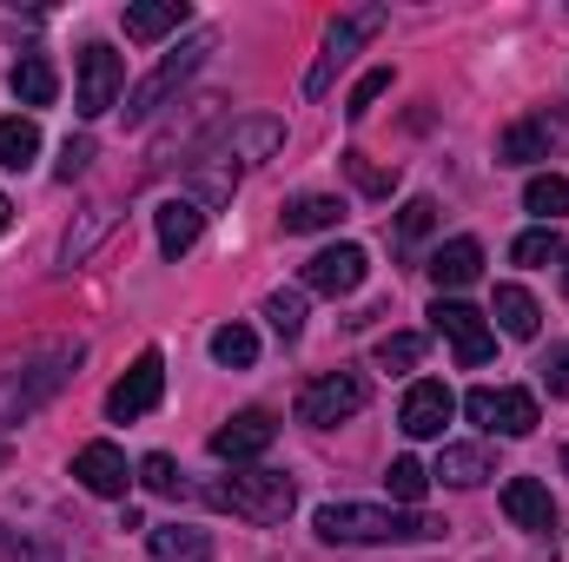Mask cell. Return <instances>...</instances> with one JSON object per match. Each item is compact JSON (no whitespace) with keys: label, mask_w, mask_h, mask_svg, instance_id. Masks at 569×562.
I'll list each match as a JSON object with an SVG mask.
<instances>
[{"label":"cell","mask_w":569,"mask_h":562,"mask_svg":"<svg viewBox=\"0 0 569 562\" xmlns=\"http://www.w3.org/2000/svg\"><path fill=\"white\" fill-rule=\"evenodd\" d=\"M311 530L325 543H437L443 523L425 516V510H378V503H325L311 516Z\"/></svg>","instance_id":"obj_1"},{"label":"cell","mask_w":569,"mask_h":562,"mask_svg":"<svg viewBox=\"0 0 569 562\" xmlns=\"http://www.w3.org/2000/svg\"><path fill=\"white\" fill-rule=\"evenodd\" d=\"M80 358H87V344L73 338V344H47V351H33L27 364L0 371V430H13V423L33 418L40 404H53V398L67 391V378L80 371Z\"/></svg>","instance_id":"obj_2"},{"label":"cell","mask_w":569,"mask_h":562,"mask_svg":"<svg viewBox=\"0 0 569 562\" xmlns=\"http://www.w3.org/2000/svg\"><path fill=\"white\" fill-rule=\"evenodd\" d=\"M212 47H219V33H212V27H192V33H186V40H179V47L146 73L140 87L127 93V127H146V120H152V113H159V107H166V100L199 73V67H206V53H212Z\"/></svg>","instance_id":"obj_3"},{"label":"cell","mask_w":569,"mask_h":562,"mask_svg":"<svg viewBox=\"0 0 569 562\" xmlns=\"http://www.w3.org/2000/svg\"><path fill=\"white\" fill-rule=\"evenodd\" d=\"M206 503L212 510H232L246 523H284L291 503H298V490H291V476H279V470H232L226 483L206 490Z\"/></svg>","instance_id":"obj_4"},{"label":"cell","mask_w":569,"mask_h":562,"mask_svg":"<svg viewBox=\"0 0 569 562\" xmlns=\"http://www.w3.org/2000/svg\"><path fill=\"white\" fill-rule=\"evenodd\" d=\"M279 145H284V120L279 113H239L232 127H219V140L206 145L199 159L239 172V165H266V159H279Z\"/></svg>","instance_id":"obj_5"},{"label":"cell","mask_w":569,"mask_h":562,"mask_svg":"<svg viewBox=\"0 0 569 562\" xmlns=\"http://www.w3.org/2000/svg\"><path fill=\"white\" fill-rule=\"evenodd\" d=\"M371 404V384H365V371H325V378H311L305 391H298V423H311V430H331V423L358 418Z\"/></svg>","instance_id":"obj_6"},{"label":"cell","mask_w":569,"mask_h":562,"mask_svg":"<svg viewBox=\"0 0 569 562\" xmlns=\"http://www.w3.org/2000/svg\"><path fill=\"white\" fill-rule=\"evenodd\" d=\"M430 331H437V338H450V351H457V364H463V371L490 364V351H497V331H490V324H483V311H477V304H463V298H437V304H430Z\"/></svg>","instance_id":"obj_7"},{"label":"cell","mask_w":569,"mask_h":562,"mask_svg":"<svg viewBox=\"0 0 569 562\" xmlns=\"http://www.w3.org/2000/svg\"><path fill=\"white\" fill-rule=\"evenodd\" d=\"M120 87H127V60H120L107 40L80 47V93H73V107H80L87 120H100V113L120 107Z\"/></svg>","instance_id":"obj_8"},{"label":"cell","mask_w":569,"mask_h":562,"mask_svg":"<svg viewBox=\"0 0 569 562\" xmlns=\"http://www.w3.org/2000/svg\"><path fill=\"white\" fill-rule=\"evenodd\" d=\"M378 27H385V7H358V13H338V20H331V33H325V53H318V67L305 73V93L318 100V93L331 87V73H338V67L358 53V40H365V33H378Z\"/></svg>","instance_id":"obj_9"},{"label":"cell","mask_w":569,"mask_h":562,"mask_svg":"<svg viewBox=\"0 0 569 562\" xmlns=\"http://www.w3.org/2000/svg\"><path fill=\"white\" fill-rule=\"evenodd\" d=\"M159 398H166V358L146 344L140 358H133V371L107 391V418L133 423V418H146V411H159Z\"/></svg>","instance_id":"obj_10"},{"label":"cell","mask_w":569,"mask_h":562,"mask_svg":"<svg viewBox=\"0 0 569 562\" xmlns=\"http://www.w3.org/2000/svg\"><path fill=\"white\" fill-rule=\"evenodd\" d=\"M365 279H371V252H365V245H325V252L305 259V291L351 298Z\"/></svg>","instance_id":"obj_11"},{"label":"cell","mask_w":569,"mask_h":562,"mask_svg":"<svg viewBox=\"0 0 569 562\" xmlns=\"http://www.w3.org/2000/svg\"><path fill=\"white\" fill-rule=\"evenodd\" d=\"M463 418L483 423V430H503V436H530L537 430V398L530 391H470L463 398Z\"/></svg>","instance_id":"obj_12"},{"label":"cell","mask_w":569,"mask_h":562,"mask_svg":"<svg viewBox=\"0 0 569 562\" xmlns=\"http://www.w3.org/2000/svg\"><path fill=\"white\" fill-rule=\"evenodd\" d=\"M272 443H279V423L266 418V411H239L232 423L212 430V456L219 463H259Z\"/></svg>","instance_id":"obj_13"},{"label":"cell","mask_w":569,"mask_h":562,"mask_svg":"<svg viewBox=\"0 0 569 562\" xmlns=\"http://www.w3.org/2000/svg\"><path fill=\"white\" fill-rule=\"evenodd\" d=\"M450 418H457V391H450L443 378H418V384L405 391V411H398L405 436H443Z\"/></svg>","instance_id":"obj_14"},{"label":"cell","mask_w":569,"mask_h":562,"mask_svg":"<svg viewBox=\"0 0 569 562\" xmlns=\"http://www.w3.org/2000/svg\"><path fill=\"white\" fill-rule=\"evenodd\" d=\"M73 476H80V490H93V496H127V483H133L120 443H80V450H73Z\"/></svg>","instance_id":"obj_15"},{"label":"cell","mask_w":569,"mask_h":562,"mask_svg":"<svg viewBox=\"0 0 569 562\" xmlns=\"http://www.w3.org/2000/svg\"><path fill=\"white\" fill-rule=\"evenodd\" d=\"M503 516H510L517 530H530V536H550V530H557V503H550V490H543L537 476H510V483H503Z\"/></svg>","instance_id":"obj_16"},{"label":"cell","mask_w":569,"mask_h":562,"mask_svg":"<svg viewBox=\"0 0 569 562\" xmlns=\"http://www.w3.org/2000/svg\"><path fill=\"white\" fill-rule=\"evenodd\" d=\"M152 225H159V252H166V259H186V252L199 245V232H206V205H199V199H166V205L152 212Z\"/></svg>","instance_id":"obj_17"},{"label":"cell","mask_w":569,"mask_h":562,"mask_svg":"<svg viewBox=\"0 0 569 562\" xmlns=\"http://www.w3.org/2000/svg\"><path fill=\"white\" fill-rule=\"evenodd\" d=\"M425 272H430L437 291H463V284L483 279V245H477V239H450V245H437V252H430Z\"/></svg>","instance_id":"obj_18"},{"label":"cell","mask_w":569,"mask_h":562,"mask_svg":"<svg viewBox=\"0 0 569 562\" xmlns=\"http://www.w3.org/2000/svg\"><path fill=\"white\" fill-rule=\"evenodd\" d=\"M7 87H13V100H20V107H53L60 73H53V60H47V53H20V60H13V73H7Z\"/></svg>","instance_id":"obj_19"},{"label":"cell","mask_w":569,"mask_h":562,"mask_svg":"<svg viewBox=\"0 0 569 562\" xmlns=\"http://www.w3.org/2000/svg\"><path fill=\"white\" fill-rule=\"evenodd\" d=\"M430 476H437V483H450V490H477V483L490 476V450H483V443H443Z\"/></svg>","instance_id":"obj_20"},{"label":"cell","mask_w":569,"mask_h":562,"mask_svg":"<svg viewBox=\"0 0 569 562\" xmlns=\"http://www.w3.org/2000/svg\"><path fill=\"white\" fill-rule=\"evenodd\" d=\"M146 550H152V562H212V536L186 530V523H159V530H146Z\"/></svg>","instance_id":"obj_21"},{"label":"cell","mask_w":569,"mask_h":562,"mask_svg":"<svg viewBox=\"0 0 569 562\" xmlns=\"http://www.w3.org/2000/svg\"><path fill=\"white\" fill-rule=\"evenodd\" d=\"M120 20H127V40H166L192 20V7L186 0H146V7H127Z\"/></svg>","instance_id":"obj_22"},{"label":"cell","mask_w":569,"mask_h":562,"mask_svg":"<svg viewBox=\"0 0 569 562\" xmlns=\"http://www.w3.org/2000/svg\"><path fill=\"white\" fill-rule=\"evenodd\" d=\"M338 219H345V199H331V192H305V199L284 205V232H291V239H305V232H338Z\"/></svg>","instance_id":"obj_23"},{"label":"cell","mask_w":569,"mask_h":562,"mask_svg":"<svg viewBox=\"0 0 569 562\" xmlns=\"http://www.w3.org/2000/svg\"><path fill=\"white\" fill-rule=\"evenodd\" d=\"M497 324H503V338H537L543 331V304L523 291V284H497Z\"/></svg>","instance_id":"obj_24"},{"label":"cell","mask_w":569,"mask_h":562,"mask_svg":"<svg viewBox=\"0 0 569 562\" xmlns=\"http://www.w3.org/2000/svg\"><path fill=\"white\" fill-rule=\"evenodd\" d=\"M497 159H503V165H537V159H550V127H543V120H517V127H503Z\"/></svg>","instance_id":"obj_25"},{"label":"cell","mask_w":569,"mask_h":562,"mask_svg":"<svg viewBox=\"0 0 569 562\" xmlns=\"http://www.w3.org/2000/svg\"><path fill=\"white\" fill-rule=\"evenodd\" d=\"M33 159H40V127L20 120V113H7V120H0V165H7V172H27Z\"/></svg>","instance_id":"obj_26"},{"label":"cell","mask_w":569,"mask_h":562,"mask_svg":"<svg viewBox=\"0 0 569 562\" xmlns=\"http://www.w3.org/2000/svg\"><path fill=\"white\" fill-rule=\"evenodd\" d=\"M523 205L543 219V225H557V219H569V179L563 172H537L530 185H523Z\"/></svg>","instance_id":"obj_27"},{"label":"cell","mask_w":569,"mask_h":562,"mask_svg":"<svg viewBox=\"0 0 569 562\" xmlns=\"http://www.w3.org/2000/svg\"><path fill=\"white\" fill-rule=\"evenodd\" d=\"M212 358H219L226 371H252V364H259V338H252V324H219V331H212Z\"/></svg>","instance_id":"obj_28"},{"label":"cell","mask_w":569,"mask_h":562,"mask_svg":"<svg viewBox=\"0 0 569 562\" xmlns=\"http://www.w3.org/2000/svg\"><path fill=\"white\" fill-rule=\"evenodd\" d=\"M385 490H391V503H398V510H418V503H425V490H430V470L418 463V456H398V463L385 470Z\"/></svg>","instance_id":"obj_29"},{"label":"cell","mask_w":569,"mask_h":562,"mask_svg":"<svg viewBox=\"0 0 569 562\" xmlns=\"http://www.w3.org/2000/svg\"><path fill=\"white\" fill-rule=\"evenodd\" d=\"M345 172H351L358 192H371V199H391V192H398V165H378V159H365V152H345Z\"/></svg>","instance_id":"obj_30"},{"label":"cell","mask_w":569,"mask_h":562,"mask_svg":"<svg viewBox=\"0 0 569 562\" xmlns=\"http://www.w3.org/2000/svg\"><path fill=\"white\" fill-rule=\"evenodd\" d=\"M569 245H563V232L557 225H537V232H523L517 245H510V259L517 265H550V259H563Z\"/></svg>","instance_id":"obj_31"},{"label":"cell","mask_w":569,"mask_h":562,"mask_svg":"<svg viewBox=\"0 0 569 562\" xmlns=\"http://www.w3.org/2000/svg\"><path fill=\"white\" fill-rule=\"evenodd\" d=\"M418 358H425V338L418 331H391L378 344V371H418Z\"/></svg>","instance_id":"obj_32"},{"label":"cell","mask_w":569,"mask_h":562,"mask_svg":"<svg viewBox=\"0 0 569 562\" xmlns=\"http://www.w3.org/2000/svg\"><path fill=\"white\" fill-rule=\"evenodd\" d=\"M266 318H272V331L291 344V338L305 331V291H272V298H266Z\"/></svg>","instance_id":"obj_33"},{"label":"cell","mask_w":569,"mask_h":562,"mask_svg":"<svg viewBox=\"0 0 569 562\" xmlns=\"http://www.w3.org/2000/svg\"><path fill=\"white\" fill-rule=\"evenodd\" d=\"M385 93H391V67H371V73L351 87V100H345V120H365V113H371Z\"/></svg>","instance_id":"obj_34"},{"label":"cell","mask_w":569,"mask_h":562,"mask_svg":"<svg viewBox=\"0 0 569 562\" xmlns=\"http://www.w3.org/2000/svg\"><path fill=\"white\" fill-rule=\"evenodd\" d=\"M107 225H113V212H107V205H93V212H87V225H80V232H67V245H60V265H80Z\"/></svg>","instance_id":"obj_35"},{"label":"cell","mask_w":569,"mask_h":562,"mask_svg":"<svg viewBox=\"0 0 569 562\" xmlns=\"http://www.w3.org/2000/svg\"><path fill=\"white\" fill-rule=\"evenodd\" d=\"M133 476H140V483L152 490V496H172V490H179V463H172L166 450H152V456H140V470H133Z\"/></svg>","instance_id":"obj_36"},{"label":"cell","mask_w":569,"mask_h":562,"mask_svg":"<svg viewBox=\"0 0 569 562\" xmlns=\"http://www.w3.org/2000/svg\"><path fill=\"white\" fill-rule=\"evenodd\" d=\"M430 225H437V205H430V199H411V205L398 212V232H405V239H425Z\"/></svg>","instance_id":"obj_37"},{"label":"cell","mask_w":569,"mask_h":562,"mask_svg":"<svg viewBox=\"0 0 569 562\" xmlns=\"http://www.w3.org/2000/svg\"><path fill=\"white\" fill-rule=\"evenodd\" d=\"M87 165H93V140H67L60 145V179H67V185H73Z\"/></svg>","instance_id":"obj_38"},{"label":"cell","mask_w":569,"mask_h":562,"mask_svg":"<svg viewBox=\"0 0 569 562\" xmlns=\"http://www.w3.org/2000/svg\"><path fill=\"white\" fill-rule=\"evenodd\" d=\"M543 384H550V398H569V344H557L543 358Z\"/></svg>","instance_id":"obj_39"},{"label":"cell","mask_w":569,"mask_h":562,"mask_svg":"<svg viewBox=\"0 0 569 562\" xmlns=\"http://www.w3.org/2000/svg\"><path fill=\"white\" fill-rule=\"evenodd\" d=\"M7 225H13V199L0 192V232H7Z\"/></svg>","instance_id":"obj_40"},{"label":"cell","mask_w":569,"mask_h":562,"mask_svg":"<svg viewBox=\"0 0 569 562\" xmlns=\"http://www.w3.org/2000/svg\"><path fill=\"white\" fill-rule=\"evenodd\" d=\"M563 476H569V443H563Z\"/></svg>","instance_id":"obj_41"},{"label":"cell","mask_w":569,"mask_h":562,"mask_svg":"<svg viewBox=\"0 0 569 562\" xmlns=\"http://www.w3.org/2000/svg\"><path fill=\"white\" fill-rule=\"evenodd\" d=\"M563 284H569V252H563Z\"/></svg>","instance_id":"obj_42"},{"label":"cell","mask_w":569,"mask_h":562,"mask_svg":"<svg viewBox=\"0 0 569 562\" xmlns=\"http://www.w3.org/2000/svg\"><path fill=\"white\" fill-rule=\"evenodd\" d=\"M7 463H13V456H7V450H0V470H7Z\"/></svg>","instance_id":"obj_43"}]
</instances>
